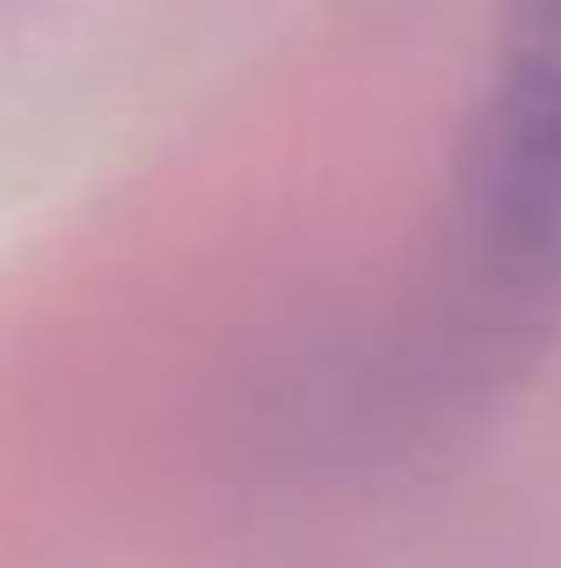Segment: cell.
<instances>
[{"label":"cell","instance_id":"1","mask_svg":"<svg viewBox=\"0 0 561 568\" xmlns=\"http://www.w3.org/2000/svg\"><path fill=\"white\" fill-rule=\"evenodd\" d=\"M561 337V0H502L489 93L449 179L422 317L449 404L522 377Z\"/></svg>","mask_w":561,"mask_h":568}]
</instances>
